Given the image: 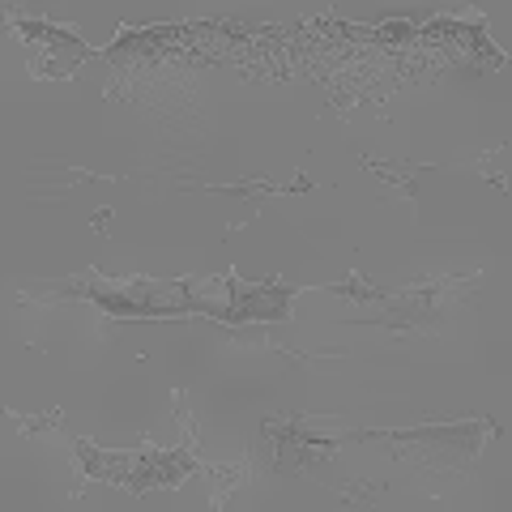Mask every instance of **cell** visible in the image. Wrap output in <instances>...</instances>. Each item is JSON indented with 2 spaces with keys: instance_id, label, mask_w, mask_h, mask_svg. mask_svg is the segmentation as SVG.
<instances>
[{
  "instance_id": "52a82bcc",
  "label": "cell",
  "mask_w": 512,
  "mask_h": 512,
  "mask_svg": "<svg viewBox=\"0 0 512 512\" xmlns=\"http://www.w3.org/2000/svg\"><path fill=\"white\" fill-rule=\"evenodd\" d=\"M325 291H333V295H346V299H359V303H376L384 291H376L367 278H359V274H350L346 282H338V286H325Z\"/></svg>"
},
{
  "instance_id": "ba28073f",
  "label": "cell",
  "mask_w": 512,
  "mask_h": 512,
  "mask_svg": "<svg viewBox=\"0 0 512 512\" xmlns=\"http://www.w3.org/2000/svg\"><path fill=\"white\" fill-rule=\"evenodd\" d=\"M210 474H214V487H218L214 504H222V500H231V491L248 478V466H227V470H210Z\"/></svg>"
},
{
  "instance_id": "6da1fadb",
  "label": "cell",
  "mask_w": 512,
  "mask_h": 512,
  "mask_svg": "<svg viewBox=\"0 0 512 512\" xmlns=\"http://www.w3.org/2000/svg\"><path fill=\"white\" fill-rule=\"evenodd\" d=\"M73 453H77L82 474L103 478V483H111V487H124L128 495H146L154 487L171 491V487H180L192 470H197V444L192 440L184 448H171V453H163V448H141V453H103V448L77 440Z\"/></svg>"
},
{
  "instance_id": "3957f363",
  "label": "cell",
  "mask_w": 512,
  "mask_h": 512,
  "mask_svg": "<svg viewBox=\"0 0 512 512\" xmlns=\"http://www.w3.org/2000/svg\"><path fill=\"white\" fill-rule=\"evenodd\" d=\"M86 299H94L103 312L111 316H184V312H201L210 316V303H205L201 286L188 282V278H175V282H158V278H124V282H111L103 274H90L86 278Z\"/></svg>"
},
{
  "instance_id": "7a4b0ae2",
  "label": "cell",
  "mask_w": 512,
  "mask_h": 512,
  "mask_svg": "<svg viewBox=\"0 0 512 512\" xmlns=\"http://www.w3.org/2000/svg\"><path fill=\"white\" fill-rule=\"evenodd\" d=\"M500 436L495 419H474V423H448V427H410V431H372V440L393 448L402 461L436 474H457L483 453V444Z\"/></svg>"
},
{
  "instance_id": "277c9868",
  "label": "cell",
  "mask_w": 512,
  "mask_h": 512,
  "mask_svg": "<svg viewBox=\"0 0 512 512\" xmlns=\"http://www.w3.org/2000/svg\"><path fill=\"white\" fill-rule=\"evenodd\" d=\"M299 423L303 419H291V423L269 419L265 423V436L278 444L274 461H278L282 474H312L316 461H333L342 444L372 440V431H312V427H299Z\"/></svg>"
},
{
  "instance_id": "9c48e42d",
  "label": "cell",
  "mask_w": 512,
  "mask_h": 512,
  "mask_svg": "<svg viewBox=\"0 0 512 512\" xmlns=\"http://www.w3.org/2000/svg\"><path fill=\"white\" fill-rule=\"evenodd\" d=\"M338 491H342V500L355 504V500H372V495H380L384 483H342Z\"/></svg>"
},
{
  "instance_id": "8992f818",
  "label": "cell",
  "mask_w": 512,
  "mask_h": 512,
  "mask_svg": "<svg viewBox=\"0 0 512 512\" xmlns=\"http://www.w3.org/2000/svg\"><path fill=\"white\" fill-rule=\"evenodd\" d=\"M13 26H18V35L30 43V69H39L43 56H52V64H47L43 77H64V64L56 60L60 52L69 60H77V64L90 56V47L82 39L69 35V30H60V26H52V22H13Z\"/></svg>"
},
{
  "instance_id": "5b68a950",
  "label": "cell",
  "mask_w": 512,
  "mask_h": 512,
  "mask_svg": "<svg viewBox=\"0 0 512 512\" xmlns=\"http://www.w3.org/2000/svg\"><path fill=\"white\" fill-rule=\"evenodd\" d=\"M295 286H282L278 278L265 286H248L239 282V274H227V312H222V325H248V320H261V325H286L291 320V303H295Z\"/></svg>"
}]
</instances>
